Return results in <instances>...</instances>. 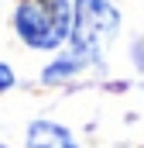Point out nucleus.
Here are the masks:
<instances>
[{
	"mask_svg": "<svg viewBox=\"0 0 144 148\" xmlns=\"http://www.w3.org/2000/svg\"><path fill=\"white\" fill-rule=\"evenodd\" d=\"M0 148H7V145H0Z\"/></svg>",
	"mask_w": 144,
	"mask_h": 148,
	"instance_id": "obj_6",
	"label": "nucleus"
},
{
	"mask_svg": "<svg viewBox=\"0 0 144 148\" xmlns=\"http://www.w3.org/2000/svg\"><path fill=\"white\" fill-rule=\"evenodd\" d=\"M17 38L35 52H58L72 31V0H24L14 14Z\"/></svg>",
	"mask_w": 144,
	"mask_h": 148,
	"instance_id": "obj_1",
	"label": "nucleus"
},
{
	"mask_svg": "<svg viewBox=\"0 0 144 148\" xmlns=\"http://www.w3.org/2000/svg\"><path fill=\"white\" fill-rule=\"evenodd\" d=\"M120 28V14L110 0H72V31H69V48L86 55L93 66L100 62L103 48Z\"/></svg>",
	"mask_w": 144,
	"mask_h": 148,
	"instance_id": "obj_2",
	"label": "nucleus"
},
{
	"mask_svg": "<svg viewBox=\"0 0 144 148\" xmlns=\"http://www.w3.org/2000/svg\"><path fill=\"white\" fill-rule=\"evenodd\" d=\"M86 66H93L86 55H79L75 48L69 52H62V55H55V62H48L45 69H41V83H65L72 76H79Z\"/></svg>",
	"mask_w": 144,
	"mask_h": 148,
	"instance_id": "obj_4",
	"label": "nucleus"
},
{
	"mask_svg": "<svg viewBox=\"0 0 144 148\" xmlns=\"http://www.w3.org/2000/svg\"><path fill=\"white\" fill-rule=\"evenodd\" d=\"M14 79H17V76H14V69H10L7 62H0V93H7V90L14 86Z\"/></svg>",
	"mask_w": 144,
	"mask_h": 148,
	"instance_id": "obj_5",
	"label": "nucleus"
},
{
	"mask_svg": "<svg viewBox=\"0 0 144 148\" xmlns=\"http://www.w3.org/2000/svg\"><path fill=\"white\" fill-rule=\"evenodd\" d=\"M24 148H79V141L58 121H31L24 134Z\"/></svg>",
	"mask_w": 144,
	"mask_h": 148,
	"instance_id": "obj_3",
	"label": "nucleus"
}]
</instances>
